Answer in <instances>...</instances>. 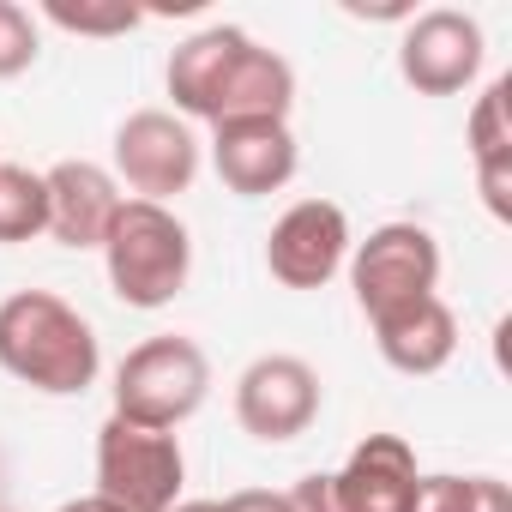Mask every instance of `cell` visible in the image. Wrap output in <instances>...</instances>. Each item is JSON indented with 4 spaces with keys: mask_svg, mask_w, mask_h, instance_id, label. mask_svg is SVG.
Wrapping results in <instances>:
<instances>
[{
    "mask_svg": "<svg viewBox=\"0 0 512 512\" xmlns=\"http://www.w3.org/2000/svg\"><path fill=\"white\" fill-rule=\"evenodd\" d=\"M169 97L181 115L211 127L223 121H284L296 97V73L278 49H260L235 25H211L169 55Z\"/></svg>",
    "mask_w": 512,
    "mask_h": 512,
    "instance_id": "obj_1",
    "label": "cell"
},
{
    "mask_svg": "<svg viewBox=\"0 0 512 512\" xmlns=\"http://www.w3.org/2000/svg\"><path fill=\"white\" fill-rule=\"evenodd\" d=\"M97 332L79 308H67L49 290H19L0 302V368L13 380L73 398L97 380Z\"/></svg>",
    "mask_w": 512,
    "mask_h": 512,
    "instance_id": "obj_2",
    "label": "cell"
},
{
    "mask_svg": "<svg viewBox=\"0 0 512 512\" xmlns=\"http://www.w3.org/2000/svg\"><path fill=\"white\" fill-rule=\"evenodd\" d=\"M103 260H109V284L127 308H163L187 290L193 241H187V229L169 205L121 199V211L109 223V241H103Z\"/></svg>",
    "mask_w": 512,
    "mask_h": 512,
    "instance_id": "obj_3",
    "label": "cell"
},
{
    "mask_svg": "<svg viewBox=\"0 0 512 512\" xmlns=\"http://www.w3.org/2000/svg\"><path fill=\"white\" fill-rule=\"evenodd\" d=\"M211 392V362L193 338H151L139 350H127L121 374H115V416L139 422V428H175L187 422Z\"/></svg>",
    "mask_w": 512,
    "mask_h": 512,
    "instance_id": "obj_4",
    "label": "cell"
},
{
    "mask_svg": "<svg viewBox=\"0 0 512 512\" xmlns=\"http://www.w3.org/2000/svg\"><path fill=\"white\" fill-rule=\"evenodd\" d=\"M181 446L163 428H139L109 416L97 434V500H109L115 512H175L181 494Z\"/></svg>",
    "mask_w": 512,
    "mask_h": 512,
    "instance_id": "obj_5",
    "label": "cell"
},
{
    "mask_svg": "<svg viewBox=\"0 0 512 512\" xmlns=\"http://www.w3.org/2000/svg\"><path fill=\"white\" fill-rule=\"evenodd\" d=\"M356 302L368 320L410 308L422 296H434L440 284V247L422 223H380L362 247H356V266H350Z\"/></svg>",
    "mask_w": 512,
    "mask_h": 512,
    "instance_id": "obj_6",
    "label": "cell"
},
{
    "mask_svg": "<svg viewBox=\"0 0 512 512\" xmlns=\"http://www.w3.org/2000/svg\"><path fill=\"white\" fill-rule=\"evenodd\" d=\"M235 416L253 440H296L320 416V380L302 356H260L235 380Z\"/></svg>",
    "mask_w": 512,
    "mask_h": 512,
    "instance_id": "obj_7",
    "label": "cell"
},
{
    "mask_svg": "<svg viewBox=\"0 0 512 512\" xmlns=\"http://www.w3.org/2000/svg\"><path fill=\"white\" fill-rule=\"evenodd\" d=\"M115 169L127 175L133 193H145L151 205H163L169 193H187L193 187V175H199V139L175 115L139 109L115 133Z\"/></svg>",
    "mask_w": 512,
    "mask_h": 512,
    "instance_id": "obj_8",
    "label": "cell"
},
{
    "mask_svg": "<svg viewBox=\"0 0 512 512\" xmlns=\"http://www.w3.org/2000/svg\"><path fill=\"white\" fill-rule=\"evenodd\" d=\"M350 253V223L332 199H302L290 205L278 223H272V241H266V266L278 284L290 290H320L332 284V272L344 266Z\"/></svg>",
    "mask_w": 512,
    "mask_h": 512,
    "instance_id": "obj_9",
    "label": "cell"
},
{
    "mask_svg": "<svg viewBox=\"0 0 512 512\" xmlns=\"http://www.w3.org/2000/svg\"><path fill=\"white\" fill-rule=\"evenodd\" d=\"M398 67L404 79L422 91V97H452L476 79L482 67V31L476 19L452 13V7H434L422 13L410 31H404V49H398Z\"/></svg>",
    "mask_w": 512,
    "mask_h": 512,
    "instance_id": "obj_10",
    "label": "cell"
},
{
    "mask_svg": "<svg viewBox=\"0 0 512 512\" xmlns=\"http://www.w3.org/2000/svg\"><path fill=\"white\" fill-rule=\"evenodd\" d=\"M211 163H217L229 193L260 199L296 175V139L284 121H223L211 139Z\"/></svg>",
    "mask_w": 512,
    "mask_h": 512,
    "instance_id": "obj_11",
    "label": "cell"
},
{
    "mask_svg": "<svg viewBox=\"0 0 512 512\" xmlns=\"http://www.w3.org/2000/svg\"><path fill=\"white\" fill-rule=\"evenodd\" d=\"M43 193H49V235L61 247H103L109 241V223L121 211V193H115L109 169H97V163H55L43 175Z\"/></svg>",
    "mask_w": 512,
    "mask_h": 512,
    "instance_id": "obj_12",
    "label": "cell"
},
{
    "mask_svg": "<svg viewBox=\"0 0 512 512\" xmlns=\"http://www.w3.org/2000/svg\"><path fill=\"white\" fill-rule=\"evenodd\" d=\"M416 482H422L416 476V452L398 434H368L350 452V464L332 476L344 512H410Z\"/></svg>",
    "mask_w": 512,
    "mask_h": 512,
    "instance_id": "obj_13",
    "label": "cell"
},
{
    "mask_svg": "<svg viewBox=\"0 0 512 512\" xmlns=\"http://www.w3.org/2000/svg\"><path fill=\"white\" fill-rule=\"evenodd\" d=\"M374 344L398 374H440L458 350V320L440 296H422L410 308H392L374 320Z\"/></svg>",
    "mask_w": 512,
    "mask_h": 512,
    "instance_id": "obj_14",
    "label": "cell"
},
{
    "mask_svg": "<svg viewBox=\"0 0 512 512\" xmlns=\"http://www.w3.org/2000/svg\"><path fill=\"white\" fill-rule=\"evenodd\" d=\"M37 229H49L43 175H31V169H19V163H0V247L31 241Z\"/></svg>",
    "mask_w": 512,
    "mask_h": 512,
    "instance_id": "obj_15",
    "label": "cell"
},
{
    "mask_svg": "<svg viewBox=\"0 0 512 512\" xmlns=\"http://www.w3.org/2000/svg\"><path fill=\"white\" fill-rule=\"evenodd\" d=\"M410 512H512V494L494 476H422Z\"/></svg>",
    "mask_w": 512,
    "mask_h": 512,
    "instance_id": "obj_16",
    "label": "cell"
},
{
    "mask_svg": "<svg viewBox=\"0 0 512 512\" xmlns=\"http://www.w3.org/2000/svg\"><path fill=\"white\" fill-rule=\"evenodd\" d=\"M506 97H512V79H494L470 115V145H476V163H506L512 157V127H506Z\"/></svg>",
    "mask_w": 512,
    "mask_h": 512,
    "instance_id": "obj_17",
    "label": "cell"
},
{
    "mask_svg": "<svg viewBox=\"0 0 512 512\" xmlns=\"http://www.w3.org/2000/svg\"><path fill=\"white\" fill-rule=\"evenodd\" d=\"M61 31H79V37H121L139 25V7H67V0H49L43 7Z\"/></svg>",
    "mask_w": 512,
    "mask_h": 512,
    "instance_id": "obj_18",
    "label": "cell"
},
{
    "mask_svg": "<svg viewBox=\"0 0 512 512\" xmlns=\"http://www.w3.org/2000/svg\"><path fill=\"white\" fill-rule=\"evenodd\" d=\"M37 61V25L25 7L0 0V79H19L25 67Z\"/></svg>",
    "mask_w": 512,
    "mask_h": 512,
    "instance_id": "obj_19",
    "label": "cell"
},
{
    "mask_svg": "<svg viewBox=\"0 0 512 512\" xmlns=\"http://www.w3.org/2000/svg\"><path fill=\"white\" fill-rule=\"evenodd\" d=\"M290 506H296V512H344V506H338V488H332V476H326V470L302 476V482L290 488Z\"/></svg>",
    "mask_w": 512,
    "mask_h": 512,
    "instance_id": "obj_20",
    "label": "cell"
},
{
    "mask_svg": "<svg viewBox=\"0 0 512 512\" xmlns=\"http://www.w3.org/2000/svg\"><path fill=\"white\" fill-rule=\"evenodd\" d=\"M476 175H482V193H488V211L494 217H512V175H506V163H476Z\"/></svg>",
    "mask_w": 512,
    "mask_h": 512,
    "instance_id": "obj_21",
    "label": "cell"
},
{
    "mask_svg": "<svg viewBox=\"0 0 512 512\" xmlns=\"http://www.w3.org/2000/svg\"><path fill=\"white\" fill-rule=\"evenodd\" d=\"M223 512H296L290 494H272V488H241L223 500Z\"/></svg>",
    "mask_w": 512,
    "mask_h": 512,
    "instance_id": "obj_22",
    "label": "cell"
},
{
    "mask_svg": "<svg viewBox=\"0 0 512 512\" xmlns=\"http://www.w3.org/2000/svg\"><path fill=\"white\" fill-rule=\"evenodd\" d=\"M61 512H115V506H109V500H97V494H91V500H67V506H61Z\"/></svg>",
    "mask_w": 512,
    "mask_h": 512,
    "instance_id": "obj_23",
    "label": "cell"
},
{
    "mask_svg": "<svg viewBox=\"0 0 512 512\" xmlns=\"http://www.w3.org/2000/svg\"><path fill=\"white\" fill-rule=\"evenodd\" d=\"M175 512H223V500H181Z\"/></svg>",
    "mask_w": 512,
    "mask_h": 512,
    "instance_id": "obj_24",
    "label": "cell"
}]
</instances>
